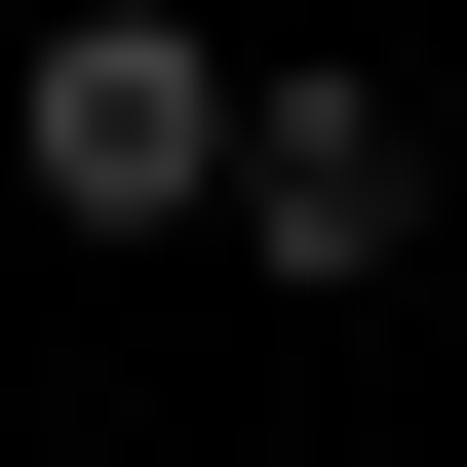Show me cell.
Here are the masks:
<instances>
[{
    "mask_svg": "<svg viewBox=\"0 0 467 467\" xmlns=\"http://www.w3.org/2000/svg\"><path fill=\"white\" fill-rule=\"evenodd\" d=\"M234 234H273V273H389V234H429V117L389 78H273L234 117Z\"/></svg>",
    "mask_w": 467,
    "mask_h": 467,
    "instance_id": "obj_2",
    "label": "cell"
},
{
    "mask_svg": "<svg viewBox=\"0 0 467 467\" xmlns=\"http://www.w3.org/2000/svg\"><path fill=\"white\" fill-rule=\"evenodd\" d=\"M234 117H273V78H234L195 0H39V39H0V156H39L78 234H195V195H234Z\"/></svg>",
    "mask_w": 467,
    "mask_h": 467,
    "instance_id": "obj_1",
    "label": "cell"
}]
</instances>
